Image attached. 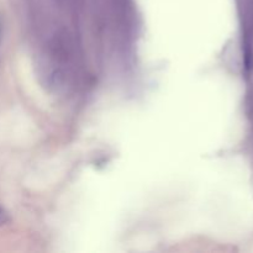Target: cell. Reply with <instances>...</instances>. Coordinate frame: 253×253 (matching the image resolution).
<instances>
[{
	"label": "cell",
	"mask_w": 253,
	"mask_h": 253,
	"mask_svg": "<svg viewBox=\"0 0 253 253\" xmlns=\"http://www.w3.org/2000/svg\"><path fill=\"white\" fill-rule=\"evenodd\" d=\"M9 222V215H7L6 210L2 207H0V226L7 224Z\"/></svg>",
	"instance_id": "cell-1"
}]
</instances>
